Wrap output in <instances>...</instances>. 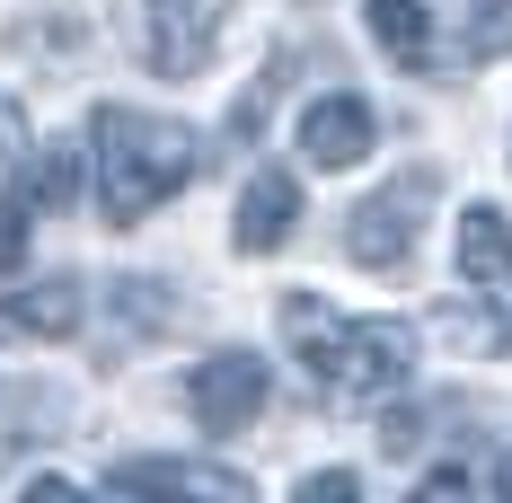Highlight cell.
I'll return each mask as SVG.
<instances>
[{"mask_svg": "<svg viewBox=\"0 0 512 503\" xmlns=\"http://www.w3.org/2000/svg\"><path fill=\"white\" fill-rule=\"evenodd\" d=\"M283 336L301 345L309 380L336 406H380L415 380V327L407 318H336L318 292L283 301Z\"/></svg>", "mask_w": 512, "mask_h": 503, "instance_id": "1", "label": "cell"}, {"mask_svg": "<svg viewBox=\"0 0 512 503\" xmlns=\"http://www.w3.org/2000/svg\"><path fill=\"white\" fill-rule=\"evenodd\" d=\"M415 442H424V415H389V424H380V451H389V459L415 451Z\"/></svg>", "mask_w": 512, "mask_h": 503, "instance_id": "19", "label": "cell"}, {"mask_svg": "<svg viewBox=\"0 0 512 503\" xmlns=\"http://www.w3.org/2000/svg\"><path fill=\"white\" fill-rule=\"evenodd\" d=\"M221 18H230V0H142V62L159 80L204 71L221 45Z\"/></svg>", "mask_w": 512, "mask_h": 503, "instance_id": "4", "label": "cell"}, {"mask_svg": "<svg viewBox=\"0 0 512 503\" xmlns=\"http://www.w3.org/2000/svg\"><path fill=\"white\" fill-rule=\"evenodd\" d=\"M354 486H362L354 468H318V477H301V495H309V503H354Z\"/></svg>", "mask_w": 512, "mask_h": 503, "instance_id": "16", "label": "cell"}, {"mask_svg": "<svg viewBox=\"0 0 512 503\" xmlns=\"http://www.w3.org/2000/svg\"><path fill=\"white\" fill-rule=\"evenodd\" d=\"M80 283L71 274H45V283H18L9 301H0V318H9V336H45V345H62V336H80Z\"/></svg>", "mask_w": 512, "mask_h": 503, "instance_id": "8", "label": "cell"}, {"mask_svg": "<svg viewBox=\"0 0 512 503\" xmlns=\"http://www.w3.org/2000/svg\"><path fill=\"white\" fill-rule=\"evenodd\" d=\"M292 230H301V186H292L283 168H256L248 195H239V221H230V248L239 256H274Z\"/></svg>", "mask_w": 512, "mask_h": 503, "instance_id": "7", "label": "cell"}, {"mask_svg": "<svg viewBox=\"0 0 512 503\" xmlns=\"http://www.w3.org/2000/svg\"><path fill=\"white\" fill-rule=\"evenodd\" d=\"M433 168H407V177H389L380 195H362L345 212V256L371 265V274H389V265H407L415 256V230H424V212H433Z\"/></svg>", "mask_w": 512, "mask_h": 503, "instance_id": "3", "label": "cell"}, {"mask_svg": "<svg viewBox=\"0 0 512 503\" xmlns=\"http://www.w3.org/2000/svg\"><path fill=\"white\" fill-rule=\"evenodd\" d=\"M495 486H504V495H512V459H504V468H495Z\"/></svg>", "mask_w": 512, "mask_h": 503, "instance_id": "20", "label": "cell"}, {"mask_svg": "<svg viewBox=\"0 0 512 503\" xmlns=\"http://www.w3.org/2000/svg\"><path fill=\"white\" fill-rule=\"evenodd\" d=\"M283 98V62H265V80H256L248 98L230 106V142H256V133H265V106Z\"/></svg>", "mask_w": 512, "mask_h": 503, "instance_id": "15", "label": "cell"}, {"mask_svg": "<svg viewBox=\"0 0 512 503\" xmlns=\"http://www.w3.org/2000/svg\"><path fill=\"white\" fill-rule=\"evenodd\" d=\"M89 142H98V212L115 230H133V221H151L159 203L177 195V186H195V168H204V142L186 133V124H168V115H142V106H98L89 115Z\"/></svg>", "mask_w": 512, "mask_h": 503, "instance_id": "2", "label": "cell"}, {"mask_svg": "<svg viewBox=\"0 0 512 503\" xmlns=\"http://www.w3.org/2000/svg\"><path fill=\"white\" fill-rule=\"evenodd\" d=\"M18 256H27V212H18V203H0V274H9Z\"/></svg>", "mask_w": 512, "mask_h": 503, "instance_id": "17", "label": "cell"}, {"mask_svg": "<svg viewBox=\"0 0 512 503\" xmlns=\"http://www.w3.org/2000/svg\"><path fill=\"white\" fill-rule=\"evenodd\" d=\"M362 18H371V45L389 53V62H407V71L433 62V9L424 0H371Z\"/></svg>", "mask_w": 512, "mask_h": 503, "instance_id": "11", "label": "cell"}, {"mask_svg": "<svg viewBox=\"0 0 512 503\" xmlns=\"http://www.w3.org/2000/svg\"><path fill=\"white\" fill-rule=\"evenodd\" d=\"M80 195V151L45 142V159H18V212H62Z\"/></svg>", "mask_w": 512, "mask_h": 503, "instance_id": "12", "label": "cell"}, {"mask_svg": "<svg viewBox=\"0 0 512 503\" xmlns=\"http://www.w3.org/2000/svg\"><path fill=\"white\" fill-rule=\"evenodd\" d=\"M460 274L477 292H504L512 283V212H495V203H468L460 212Z\"/></svg>", "mask_w": 512, "mask_h": 503, "instance_id": "9", "label": "cell"}, {"mask_svg": "<svg viewBox=\"0 0 512 503\" xmlns=\"http://www.w3.org/2000/svg\"><path fill=\"white\" fill-rule=\"evenodd\" d=\"M106 486H151V495H248V477L204 468V459H124V468H106Z\"/></svg>", "mask_w": 512, "mask_h": 503, "instance_id": "10", "label": "cell"}, {"mask_svg": "<svg viewBox=\"0 0 512 503\" xmlns=\"http://www.w3.org/2000/svg\"><path fill=\"white\" fill-rule=\"evenodd\" d=\"M36 151V142H27V115H18V106L0 98V159H9V168H18V159Z\"/></svg>", "mask_w": 512, "mask_h": 503, "instance_id": "18", "label": "cell"}, {"mask_svg": "<svg viewBox=\"0 0 512 503\" xmlns=\"http://www.w3.org/2000/svg\"><path fill=\"white\" fill-rule=\"evenodd\" d=\"M371 142H380V115H371L354 89H327V98L301 115V159L309 168H354V159H371Z\"/></svg>", "mask_w": 512, "mask_h": 503, "instance_id": "6", "label": "cell"}, {"mask_svg": "<svg viewBox=\"0 0 512 503\" xmlns=\"http://www.w3.org/2000/svg\"><path fill=\"white\" fill-rule=\"evenodd\" d=\"M265 398H274V380H265V362L239 353V345L204 353V362H195V380H186V406H195V424H204V433H239V424H256Z\"/></svg>", "mask_w": 512, "mask_h": 503, "instance_id": "5", "label": "cell"}, {"mask_svg": "<svg viewBox=\"0 0 512 503\" xmlns=\"http://www.w3.org/2000/svg\"><path fill=\"white\" fill-rule=\"evenodd\" d=\"M512 53V0H477V18H468V62H495Z\"/></svg>", "mask_w": 512, "mask_h": 503, "instance_id": "13", "label": "cell"}, {"mask_svg": "<svg viewBox=\"0 0 512 503\" xmlns=\"http://www.w3.org/2000/svg\"><path fill=\"white\" fill-rule=\"evenodd\" d=\"M115 309H124L133 327H168V318H177V301H168V283H151V274L115 283Z\"/></svg>", "mask_w": 512, "mask_h": 503, "instance_id": "14", "label": "cell"}]
</instances>
